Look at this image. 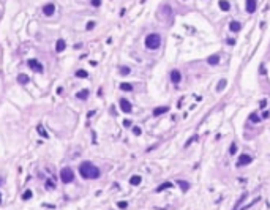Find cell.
<instances>
[{
    "label": "cell",
    "instance_id": "6da1fadb",
    "mask_svg": "<svg viewBox=\"0 0 270 210\" xmlns=\"http://www.w3.org/2000/svg\"><path fill=\"white\" fill-rule=\"evenodd\" d=\"M79 174H81V177H82V179L95 180V179H98V177H100L101 171H100L93 163H90V161H84V163H81V166H79Z\"/></svg>",
    "mask_w": 270,
    "mask_h": 210
},
{
    "label": "cell",
    "instance_id": "7a4b0ae2",
    "mask_svg": "<svg viewBox=\"0 0 270 210\" xmlns=\"http://www.w3.org/2000/svg\"><path fill=\"white\" fill-rule=\"evenodd\" d=\"M161 46V36L158 33H149L145 36V47L149 49H158Z\"/></svg>",
    "mask_w": 270,
    "mask_h": 210
},
{
    "label": "cell",
    "instance_id": "3957f363",
    "mask_svg": "<svg viewBox=\"0 0 270 210\" xmlns=\"http://www.w3.org/2000/svg\"><path fill=\"white\" fill-rule=\"evenodd\" d=\"M60 180H62L63 183H71V182L74 180V172H73V169H71V168H63V169L60 171Z\"/></svg>",
    "mask_w": 270,
    "mask_h": 210
},
{
    "label": "cell",
    "instance_id": "277c9868",
    "mask_svg": "<svg viewBox=\"0 0 270 210\" xmlns=\"http://www.w3.org/2000/svg\"><path fill=\"white\" fill-rule=\"evenodd\" d=\"M251 161H253V158H251L248 153H242V155L239 157V160H237V168H243V166L250 164Z\"/></svg>",
    "mask_w": 270,
    "mask_h": 210
},
{
    "label": "cell",
    "instance_id": "5b68a950",
    "mask_svg": "<svg viewBox=\"0 0 270 210\" xmlns=\"http://www.w3.org/2000/svg\"><path fill=\"white\" fill-rule=\"evenodd\" d=\"M27 63H28V66H30L33 71H36V73H43V66H41V63H40L36 58H30Z\"/></svg>",
    "mask_w": 270,
    "mask_h": 210
},
{
    "label": "cell",
    "instance_id": "8992f818",
    "mask_svg": "<svg viewBox=\"0 0 270 210\" xmlns=\"http://www.w3.org/2000/svg\"><path fill=\"white\" fill-rule=\"evenodd\" d=\"M55 13V5L52 3V2H49V3H46L44 6H43V14L44 16H52Z\"/></svg>",
    "mask_w": 270,
    "mask_h": 210
},
{
    "label": "cell",
    "instance_id": "52a82bcc",
    "mask_svg": "<svg viewBox=\"0 0 270 210\" xmlns=\"http://www.w3.org/2000/svg\"><path fill=\"white\" fill-rule=\"evenodd\" d=\"M256 8H258V2H256V0H247V3H245V9H247V13H248V14H253V13L256 11Z\"/></svg>",
    "mask_w": 270,
    "mask_h": 210
},
{
    "label": "cell",
    "instance_id": "ba28073f",
    "mask_svg": "<svg viewBox=\"0 0 270 210\" xmlns=\"http://www.w3.org/2000/svg\"><path fill=\"white\" fill-rule=\"evenodd\" d=\"M120 109H122V111H123L125 114H130L133 108H131V103H130L128 100H125V98H122V100H120Z\"/></svg>",
    "mask_w": 270,
    "mask_h": 210
},
{
    "label": "cell",
    "instance_id": "9c48e42d",
    "mask_svg": "<svg viewBox=\"0 0 270 210\" xmlns=\"http://www.w3.org/2000/svg\"><path fill=\"white\" fill-rule=\"evenodd\" d=\"M171 81H172L174 84H179V82L182 81V73H180L179 70H172V71H171Z\"/></svg>",
    "mask_w": 270,
    "mask_h": 210
},
{
    "label": "cell",
    "instance_id": "30bf717a",
    "mask_svg": "<svg viewBox=\"0 0 270 210\" xmlns=\"http://www.w3.org/2000/svg\"><path fill=\"white\" fill-rule=\"evenodd\" d=\"M207 63H209V65H212V66H217V65L220 63V54H213V55H210V57L207 58Z\"/></svg>",
    "mask_w": 270,
    "mask_h": 210
},
{
    "label": "cell",
    "instance_id": "8fae6325",
    "mask_svg": "<svg viewBox=\"0 0 270 210\" xmlns=\"http://www.w3.org/2000/svg\"><path fill=\"white\" fill-rule=\"evenodd\" d=\"M65 47H66V43H65V40H57V43H55V51L57 52H63L65 51Z\"/></svg>",
    "mask_w": 270,
    "mask_h": 210
},
{
    "label": "cell",
    "instance_id": "7c38bea8",
    "mask_svg": "<svg viewBox=\"0 0 270 210\" xmlns=\"http://www.w3.org/2000/svg\"><path fill=\"white\" fill-rule=\"evenodd\" d=\"M168 111H169V108H168V106H160V108L153 109V115H155V117H158V115H161V114H166Z\"/></svg>",
    "mask_w": 270,
    "mask_h": 210
},
{
    "label": "cell",
    "instance_id": "4fadbf2b",
    "mask_svg": "<svg viewBox=\"0 0 270 210\" xmlns=\"http://www.w3.org/2000/svg\"><path fill=\"white\" fill-rule=\"evenodd\" d=\"M240 28H242V24L237 22V21H232V22L229 24V30H231V32H240Z\"/></svg>",
    "mask_w": 270,
    "mask_h": 210
},
{
    "label": "cell",
    "instance_id": "5bb4252c",
    "mask_svg": "<svg viewBox=\"0 0 270 210\" xmlns=\"http://www.w3.org/2000/svg\"><path fill=\"white\" fill-rule=\"evenodd\" d=\"M28 81H30V79H28V76H27V74H24V73H21V74L17 76V82H19L21 85H25V84H28Z\"/></svg>",
    "mask_w": 270,
    "mask_h": 210
},
{
    "label": "cell",
    "instance_id": "9a60e30c",
    "mask_svg": "<svg viewBox=\"0 0 270 210\" xmlns=\"http://www.w3.org/2000/svg\"><path fill=\"white\" fill-rule=\"evenodd\" d=\"M87 96H89V90H87V89H84V90H81V92L76 93V98H77V100H85Z\"/></svg>",
    "mask_w": 270,
    "mask_h": 210
},
{
    "label": "cell",
    "instance_id": "2e32d148",
    "mask_svg": "<svg viewBox=\"0 0 270 210\" xmlns=\"http://www.w3.org/2000/svg\"><path fill=\"white\" fill-rule=\"evenodd\" d=\"M177 183H179V187L182 188V191H188V190H190V183H188V182H185V180H177Z\"/></svg>",
    "mask_w": 270,
    "mask_h": 210
},
{
    "label": "cell",
    "instance_id": "e0dca14e",
    "mask_svg": "<svg viewBox=\"0 0 270 210\" xmlns=\"http://www.w3.org/2000/svg\"><path fill=\"white\" fill-rule=\"evenodd\" d=\"M220 8H221L223 11H229L231 5H229V2H228V0H220Z\"/></svg>",
    "mask_w": 270,
    "mask_h": 210
},
{
    "label": "cell",
    "instance_id": "ac0fdd59",
    "mask_svg": "<svg viewBox=\"0 0 270 210\" xmlns=\"http://www.w3.org/2000/svg\"><path fill=\"white\" fill-rule=\"evenodd\" d=\"M120 89H122L123 92H133V85L128 84V82H122V84H120Z\"/></svg>",
    "mask_w": 270,
    "mask_h": 210
},
{
    "label": "cell",
    "instance_id": "d6986e66",
    "mask_svg": "<svg viewBox=\"0 0 270 210\" xmlns=\"http://www.w3.org/2000/svg\"><path fill=\"white\" fill-rule=\"evenodd\" d=\"M76 77L85 79V77H89V73H87L85 70H77V71H76Z\"/></svg>",
    "mask_w": 270,
    "mask_h": 210
},
{
    "label": "cell",
    "instance_id": "ffe728a7",
    "mask_svg": "<svg viewBox=\"0 0 270 210\" xmlns=\"http://www.w3.org/2000/svg\"><path fill=\"white\" fill-rule=\"evenodd\" d=\"M141 180H142V179H141V175H133V177L130 179V183L136 187V185H139V183H141Z\"/></svg>",
    "mask_w": 270,
    "mask_h": 210
},
{
    "label": "cell",
    "instance_id": "44dd1931",
    "mask_svg": "<svg viewBox=\"0 0 270 210\" xmlns=\"http://www.w3.org/2000/svg\"><path fill=\"white\" fill-rule=\"evenodd\" d=\"M226 84H228V81L226 79H221L218 84H217V90L218 92H221V90H224V87H226Z\"/></svg>",
    "mask_w": 270,
    "mask_h": 210
},
{
    "label": "cell",
    "instance_id": "7402d4cb",
    "mask_svg": "<svg viewBox=\"0 0 270 210\" xmlns=\"http://www.w3.org/2000/svg\"><path fill=\"white\" fill-rule=\"evenodd\" d=\"M166 188H172V183H171V182H166V183L160 185V187L156 188V193H160V191H163V190H166Z\"/></svg>",
    "mask_w": 270,
    "mask_h": 210
},
{
    "label": "cell",
    "instance_id": "603a6c76",
    "mask_svg": "<svg viewBox=\"0 0 270 210\" xmlns=\"http://www.w3.org/2000/svg\"><path fill=\"white\" fill-rule=\"evenodd\" d=\"M247 196H248V194H247V193H245V194H242V196H240V199H239V201H237V204H235V209H234V210H237V209H239V207H240V204H242V202H243V201H245V199H247Z\"/></svg>",
    "mask_w": 270,
    "mask_h": 210
},
{
    "label": "cell",
    "instance_id": "cb8c5ba5",
    "mask_svg": "<svg viewBox=\"0 0 270 210\" xmlns=\"http://www.w3.org/2000/svg\"><path fill=\"white\" fill-rule=\"evenodd\" d=\"M30 198H32V191H30V190H25V193H22V199L27 201V199H30Z\"/></svg>",
    "mask_w": 270,
    "mask_h": 210
},
{
    "label": "cell",
    "instance_id": "d4e9b609",
    "mask_svg": "<svg viewBox=\"0 0 270 210\" xmlns=\"http://www.w3.org/2000/svg\"><path fill=\"white\" fill-rule=\"evenodd\" d=\"M250 120H251L253 123H258L261 119H259V115H258V114H251V115H250Z\"/></svg>",
    "mask_w": 270,
    "mask_h": 210
},
{
    "label": "cell",
    "instance_id": "484cf974",
    "mask_svg": "<svg viewBox=\"0 0 270 210\" xmlns=\"http://www.w3.org/2000/svg\"><path fill=\"white\" fill-rule=\"evenodd\" d=\"M235 152H237V144H235V142H232V144H231V147H229V153H231V155H234Z\"/></svg>",
    "mask_w": 270,
    "mask_h": 210
},
{
    "label": "cell",
    "instance_id": "4316f807",
    "mask_svg": "<svg viewBox=\"0 0 270 210\" xmlns=\"http://www.w3.org/2000/svg\"><path fill=\"white\" fill-rule=\"evenodd\" d=\"M95 25H96V22H95V21H90V22H87L85 28H87V30H92V28H95Z\"/></svg>",
    "mask_w": 270,
    "mask_h": 210
},
{
    "label": "cell",
    "instance_id": "83f0119b",
    "mask_svg": "<svg viewBox=\"0 0 270 210\" xmlns=\"http://www.w3.org/2000/svg\"><path fill=\"white\" fill-rule=\"evenodd\" d=\"M120 73L125 76V74H130V68L128 66H120Z\"/></svg>",
    "mask_w": 270,
    "mask_h": 210
},
{
    "label": "cell",
    "instance_id": "f1b7e54d",
    "mask_svg": "<svg viewBox=\"0 0 270 210\" xmlns=\"http://www.w3.org/2000/svg\"><path fill=\"white\" fill-rule=\"evenodd\" d=\"M101 2H103V0H92L90 3H92V6H95V8H98V6H101Z\"/></svg>",
    "mask_w": 270,
    "mask_h": 210
},
{
    "label": "cell",
    "instance_id": "f546056e",
    "mask_svg": "<svg viewBox=\"0 0 270 210\" xmlns=\"http://www.w3.org/2000/svg\"><path fill=\"white\" fill-rule=\"evenodd\" d=\"M117 206H119V209H126V207H128V202H125V201H120Z\"/></svg>",
    "mask_w": 270,
    "mask_h": 210
},
{
    "label": "cell",
    "instance_id": "4dcf8cb0",
    "mask_svg": "<svg viewBox=\"0 0 270 210\" xmlns=\"http://www.w3.org/2000/svg\"><path fill=\"white\" fill-rule=\"evenodd\" d=\"M194 141H198V136H193V138H190V141H188V142L185 144V147H188V145H190L191 142H194Z\"/></svg>",
    "mask_w": 270,
    "mask_h": 210
},
{
    "label": "cell",
    "instance_id": "1f68e13d",
    "mask_svg": "<svg viewBox=\"0 0 270 210\" xmlns=\"http://www.w3.org/2000/svg\"><path fill=\"white\" fill-rule=\"evenodd\" d=\"M38 131H40V134H41V136H44V138L47 136V134H46V131L43 130V126H38Z\"/></svg>",
    "mask_w": 270,
    "mask_h": 210
},
{
    "label": "cell",
    "instance_id": "d6a6232c",
    "mask_svg": "<svg viewBox=\"0 0 270 210\" xmlns=\"http://www.w3.org/2000/svg\"><path fill=\"white\" fill-rule=\"evenodd\" d=\"M133 133H134V134H141V128H139V126H134V128H133Z\"/></svg>",
    "mask_w": 270,
    "mask_h": 210
},
{
    "label": "cell",
    "instance_id": "836d02e7",
    "mask_svg": "<svg viewBox=\"0 0 270 210\" xmlns=\"http://www.w3.org/2000/svg\"><path fill=\"white\" fill-rule=\"evenodd\" d=\"M46 187H47V188H54L55 185H54V183H52L51 180H47V182H46Z\"/></svg>",
    "mask_w": 270,
    "mask_h": 210
},
{
    "label": "cell",
    "instance_id": "e575fe53",
    "mask_svg": "<svg viewBox=\"0 0 270 210\" xmlns=\"http://www.w3.org/2000/svg\"><path fill=\"white\" fill-rule=\"evenodd\" d=\"M266 104H267V101H266V100H262V101H261V104H259V106H261V109H264V108H266Z\"/></svg>",
    "mask_w": 270,
    "mask_h": 210
},
{
    "label": "cell",
    "instance_id": "d590c367",
    "mask_svg": "<svg viewBox=\"0 0 270 210\" xmlns=\"http://www.w3.org/2000/svg\"><path fill=\"white\" fill-rule=\"evenodd\" d=\"M228 44H235V40H231V38H229V40H228Z\"/></svg>",
    "mask_w": 270,
    "mask_h": 210
},
{
    "label": "cell",
    "instance_id": "8d00e7d4",
    "mask_svg": "<svg viewBox=\"0 0 270 210\" xmlns=\"http://www.w3.org/2000/svg\"><path fill=\"white\" fill-rule=\"evenodd\" d=\"M123 125H125V126H130V125H131V122H130V120H125V122H123Z\"/></svg>",
    "mask_w": 270,
    "mask_h": 210
},
{
    "label": "cell",
    "instance_id": "74e56055",
    "mask_svg": "<svg viewBox=\"0 0 270 210\" xmlns=\"http://www.w3.org/2000/svg\"><path fill=\"white\" fill-rule=\"evenodd\" d=\"M0 204H2V194H0Z\"/></svg>",
    "mask_w": 270,
    "mask_h": 210
}]
</instances>
